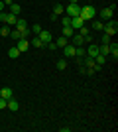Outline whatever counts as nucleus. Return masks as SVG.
Segmentation results:
<instances>
[{"instance_id": "nucleus-31", "label": "nucleus", "mask_w": 118, "mask_h": 132, "mask_svg": "<svg viewBox=\"0 0 118 132\" xmlns=\"http://www.w3.org/2000/svg\"><path fill=\"white\" fill-rule=\"evenodd\" d=\"M10 38H14V39H20V30H12V32H10Z\"/></svg>"}, {"instance_id": "nucleus-37", "label": "nucleus", "mask_w": 118, "mask_h": 132, "mask_svg": "<svg viewBox=\"0 0 118 132\" xmlns=\"http://www.w3.org/2000/svg\"><path fill=\"white\" fill-rule=\"evenodd\" d=\"M4 6H6V4L2 2V0H0V12H4Z\"/></svg>"}, {"instance_id": "nucleus-20", "label": "nucleus", "mask_w": 118, "mask_h": 132, "mask_svg": "<svg viewBox=\"0 0 118 132\" xmlns=\"http://www.w3.org/2000/svg\"><path fill=\"white\" fill-rule=\"evenodd\" d=\"M102 28H104V24L101 22V20H93V30H96V32H102Z\"/></svg>"}, {"instance_id": "nucleus-9", "label": "nucleus", "mask_w": 118, "mask_h": 132, "mask_svg": "<svg viewBox=\"0 0 118 132\" xmlns=\"http://www.w3.org/2000/svg\"><path fill=\"white\" fill-rule=\"evenodd\" d=\"M0 97L8 101V99H12V97H14V91H12L10 87H2V89H0Z\"/></svg>"}, {"instance_id": "nucleus-16", "label": "nucleus", "mask_w": 118, "mask_h": 132, "mask_svg": "<svg viewBox=\"0 0 118 132\" xmlns=\"http://www.w3.org/2000/svg\"><path fill=\"white\" fill-rule=\"evenodd\" d=\"M53 14H55V16L65 14V6H63V4H55V6H53Z\"/></svg>"}, {"instance_id": "nucleus-14", "label": "nucleus", "mask_w": 118, "mask_h": 132, "mask_svg": "<svg viewBox=\"0 0 118 132\" xmlns=\"http://www.w3.org/2000/svg\"><path fill=\"white\" fill-rule=\"evenodd\" d=\"M108 50H110V55L116 59V57H118V44H116V42H110V44H108Z\"/></svg>"}, {"instance_id": "nucleus-2", "label": "nucleus", "mask_w": 118, "mask_h": 132, "mask_svg": "<svg viewBox=\"0 0 118 132\" xmlns=\"http://www.w3.org/2000/svg\"><path fill=\"white\" fill-rule=\"evenodd\" d=\"M102 32L106 34V36H110V38H112L114 34H118V24H116V20H106L104 28H102Z\"/></svg>"}, {"instance_id": "nucleus-13", "label": "nucleus", "mask_w": 118, "mask_h": 132, "mask_svg": "<svg viewBox=\"0 0 118 132\" xmlns=\"http://www.w3.org/2000/svg\"><path fill=\"white\" fill-rule=\"evenodd\" d=\"M63 38H67V39H71V38H73V34H75V30H73V28H71V26H63Z\"/></svg>"}, {"instance_id": "nucleus-36", "label": "nucleus", "mask_w": 118, "mask_h": 132, "mask_svg": "<svg viewBox=\"0 0 118 132\" xmlns=\"http://www.w3.org/2000/svg\"><path fill=\"white\" fill-rule=\"evenodd\" d=\"M45 47H49L51 51H53V50H57V45H55V42H49V44H45Z\"/></svg>"}, {"instance_id": "nucleus-29", "label": "nucleus", "mask_w": 118, "mask_h": 132, "mask_svg": "<svg viewBox=\"0 0 118 132\" xmlns=\"http://www.w3.org/2000/svg\"><path fill=\"white\" fill-rule=\"evenodd\" d=\"M83 39H85V44H93V39H95V38H93V34H87V36H83Z\"/></svg>"}, {"instance_id": "nucleus-33", "label": "nucleus", "mask_w": 118, "mask_h": 132, "mask_svg": "<svg viewBox=\"0 0 118 132\" xmlns=\"http://www.w3.org/2000/svg\"><path fill=\"white\" fill-rule=\"evenodd\" d=\"M6 20H8V12H0V22L6 24Z\"/></svg>"}, {"instance_id": "nucleus-25", "label": "nucleus", "mask_w": 118, "mask_h": 132, "mask_svg": "<svg viewBox=\"0 0 118 132\" xmlns=\"http://www.w3.org/2000/svg\"><path fill=\"white\" fill-rule=\"evenodd\" d=\"M55 65H57V69H61V71H63V69L67 67V57H65V59H59V61L55 63Z\"/></svg>"}, {"instance_id": "nucleus-23", "label": "nucleus", "mask_w": 118, "mask_h": 132, "mask_svg": "<svg viewBox=\"0 0 118 132\" xmlns=\"http://www.w3.org/2000/svg\"><path fill=\"white\" fill-rule=\"evenodd\" d=\"M10 12H12V14H16V16H18V14L22 12V8H20V4H16V2H12V4H10Z\"/></svg>"}, {"instance_id": "nucleus-35", "label": "nucleus", "mask_w": 118, "mask_h": 132, "mask_svg": "<svg viewBox=\"0 0 118 132\" xmlns=\"http://www.w3.org/2000/svg\"><path fill=\"white\" fill-rule=\"evenodd\" d=\"M77 32L81 34V36H87V34H89V28H85V26H83L81 30H77Z\"/></svg>"}, {"instance_id": "nucleus-10", "label": "nucleus", "mask_w": 118, "mask_h": 132, "mask_svg": "<svg viewBox=\"0 0 118 132\" xmlns=\"http://www.w3.org/2000/svg\"><path fill=\"white\" fill-rule=\"evenodd\" d=\"M71 44H73L75 47H79V45H83V44H85L83 36H81V34H73V38H71Z\"/></svg>"}, {"instance_id": "nucleus-7", "label": "nucleus", "mask_w": 118, "mask_h": 132, "mask_svg": "<svg viewBox=\"0 0 118 132\" xmlns=\"http://www.w3.org/2000/svg\"><path fill=\"white\" fill-rule=\"evenodd\" d=\"M38 38L41 39L43 44H49V42H53V39H51V32H45L43 28H41V32L38 34Z\"/></svg>"}, {"instance_id": "nucleus-15", "label": "nucleus", "mask_w": 118, "mask_h": 132, "mask_svg": "<svg viewBox=\"0 0 118 132\" xmlns=\"http://www.w3.org/2000/svg\"><path fill=\"white\" fill-rule=\"evenodd\" d=\"M85 55H87V50H85L83 45H79V47H75V57H77V59H83Z\"/></svg>"}, {"instance_id": "nucleus-4", "label": "nucleus", "mask_w": 118, "mask_h": 132, "mask_svg": "<svg viewBox=\"0 0 118 132\" xmlns=\"http://www.w3.org/2000/svg\"><path fill=\"white\" fill-rule=\"evenodd\" d=\"M83 24H85V20L81 16H75V18H71V28H73L75 32H77V30H81V28H83Z\"/></svg>"}, {"instance_id": "nucleus-5", "label": "nucleus", "mask_w": 118, "mask_h": 132, "mask_svg": "<svg viewBox=\"0 0 118 132\" xmlns=\"http://www.w3.org/2000/svg\"><path fill=\"white\" fill-rule=\"evenodd\" d=\"M85 50H87V55H89V57L95 59L96 55H98V44H89V47H85Z\"/></svg>"}, {"instance_id": "nucleus-34", "label": "nucleus", "mask_w": 118, "mask_h": 132, "mask_svg": "<svg viewBox=\"0 0 118 132\" xmlns=\"http://www.w3.org/2000/svg\"><path fill=\"white\" fill-rule=\"evenodd\" d=\"M6 105H8V101L0 97V110H6Z\"/></svg>"}, {"instance_id": "nucleus-6", "label": "nucleus", "mask_w": 118, "mask_h": 132, "mask_svg": "<svg viewBox=\"0 0 118 132\" xmlns=\"http://www.w3.org/2000/svg\"><path fill=\"white\" fill-rule=\"evenodd\" d=\"M18 50H20V53H24V51H28L30 50V42L26 38H22V39H18V45H16Z\"/></svg>"}, {"instance_id": "nucleus-3", "label": "nucleus", "mask_w": 118, "mask_h": 132, "mask_svg": "<svg viewBox=\"0 0 118 132\" xmlns=\"http://www.w3.org/2000/svg\"><path fill=\"white\" fill-rule=\"evenodd\" d=\"M81 8H83V6H79V4H69L67 8H65V16H69V18L79 16V14H81Z\"/></svg>"}, {"instance_id": "nucleus-18", "label": "nucleus", "mask_w": 118, "mask_h": 132, "mask_svg": "<svg viewBox=\"0 0 118 132\" xmlns=\"http://www.w3.org/2000/svg\"><path fill=\"white\" fill-rule=\"evenodd\" d=\"M8 57H10V59L20 57V50H18V47H10V50H8Z\"/></svg>"}, {"instance_id": "nucleus-1", "label": "nucleus", "mask_w": 118, "mask_h": 132, "mask_svg": "<svg viewBox=\"0 0 118 132\" xmlns=\"http://www.w3.org/2000/svg\"><path fill=\"white\" fill-rule=\"evenodd\" d=\"M79 16L83 18V20H95L96 8H95V6H90V4H87V6H83V8H81V14H79Z\"/></svg>"}, {"instance_id": "nucleus-19", "label": "nucleus", "mask_w": 118, "mask_h": 132, "mask_svg": "<svg viewBox=\"0 0 118 132\" xmlns=\"http://www.w3.org/2000/svg\"><path fill=\"white\" fill-rule=\"evenodd\" d=\"M10 32H12L10 26H8V24H2V28H0V38H2V36H4V38H6V36H10Z\"/></svg>"}, {"instance_id": "nucleus-24", "label": "nucleus", "mask_w": 118, "mask_h": 132, "mask_svg": "<svg viewBox=\"0 0 118 132\" xmlns=\"http://www.w3.org/2000/svg\"><path fill=\"white\" fill-rule=\"evenodd\" d=\"M32 45H34V47H45V44H43V42H41V39L38 38V36H35V38H34V42H32Z\"/></svg>"}, {"instance_id": "nucleus-21", "label": "nucleus", "mask_w": 118, "mask_h": 132, "mask_svg": "<svg viewBox=\"0 0 118 132\" xmlns=\"http://www.w3.org/2000/svg\"><path fill=\"white\" fill-rule=\"evenodd\" d=\"M95 63H96V65H104V63H106V55H101V53H98V55H96V57H95Z\"/></svg>"}, {"instance_id": "nucleus-27", "label": "nucleus", "mask_w": 118, "mask_h": 132, "mask_svg": "<svg viewBox=\"0 0 118 132\" xmlns=\"http://www.w3.org/2000/svg\"><path fill=\"white\" fill-rule=\"evenodd\" d=\"M108 44H110V36L102 34V38H101V45H108Z\"/></svg>"}, {"instance_id": "nucleus-38", "label": "nucleus", "mask_w": 118, "mask_h": 132, "mask_svg": "<svg viewBox=\"0 0 118 132\" xmlns=\"http://www.w3.org/2000/svg\"><path fill=\"white\" fill-rule=\"evenodd\" d=\"M12 2H14V0H4V4H6V6H10Z\"/></svg>"}, {"instance_id": "nucleus-12", "label": "nucleus", "mask_w": 118, "mask_h": 132, "mask_svg": "<svg viewBox=\"0 0 118 132\" xmlns=\"http://www.w3.org/2000/svg\"><path fill=\"white\" fill-rule=\"evenodd\" d=\"M6 109H8V110H18V109H20V103H18V101L12 97V99H8V105H6Z\"/></svg>"}, {"instance_id": "nucleus-22", "label": "nucleus", "mask_w": 118, "mask_h": 132, "mask_svg": "<svg viewBox=\"0 0 118 132\" xmlns=\"http://www.w3.org/2000/svg\"><path fill=\"white\" fill-rule=\"evenodd\" d=\"M16 20H18V16H16V14L8 12V20H6V24H8V26H14V24H16Z\"/></svg>"}, {"instance_id": "nucleus-11", "label": "nucleus", "mask_w": 118, "mask_h": 132, "mask_svg": "<svg viewBox=\"0 0 118 132\" xmlns=\"http://www.w3.org/2000/svg\"><path fill=\"white\" fill-rule=\"evenodd\" d=\"M63 51H65V57H75V45L73 44H67L65 47H63Z\"/></svg>"}, {"instance_id": "nucleus-26", "label": "nucleus", "mask_w": 118, "mask_h": 132, "mask_svg": "<svg viewBox=\"0 0 118 132\" xmlns=\"http://www.w3.org/2000/svg\"><path fill=\"white\" fill-rule=\"evenodd\" d=\"M55 45H57V47H65V45H67V38H63V36H61V38L55 42Z\"/></svg>"}, {"instance_id": "nucleus-8", "label": "nucleus", "mask_w": 118, "mask_h": 132, "mask_svg": "<svg viewBox=\"0 0 118 132\" xmlns=\"http://www.w3.org/2000/svg\"><path fill=\"white\" fill-rule=\"evenodd\" d=\"M112 16H114V10H110V8H104V10H101V14H98L101 20H112Z\"/></svg>"}, {"instance_id": "nucleus-28", "label": "nucleus", "mask_w": 118, "mask_h": 132, "mask_svg": "<svg viewBox=\"0 0 118 132\" xmlns=\"http://www.w3.org/2000/svg\"><path fill=\"white\" fill-rule=\"evenodd\" d=\"M28 36H30V30H28V28L20 30V39H22V38H26V39H28Z\"/></svg>"}, {"instance_id": "nucleus-39", "label": "nucleus", "mask_w": 118, "mask_h": 132, "mask_svg": "<svg viewBox=\"0 0 118 132\" xmlns=\"http://www.w3.org/2000/svg\"><path fill=\"white\" fill-rule=\"evenodd\" d=\"M69 4H79V0H71V2H69Z\"/></svg>"}, {"instance_id": "nucleus-30", "label": "nucleus", "mask_w": 118, "mask_h": 132, "mask_svg": "<svg viewBox=\"0 0 118 132\" xmlns=\"http://www.w3.org/2000/svg\"><path fill=\"white\" fill-rule=\"evenodd\" d=\"M61 24H63V26H71V18H69V16H63L61 18Z\"/></svg>"}, {"instance_id": "nucleus-32", "label": "nucleus", "mask_w": 118, "mask_h": 132, "mask_svg": "<svg viewBox=\"0 0 118 132\" xmlns=\"http://www.w3.org/2000/svg\"><path fill=\"white\" fill-rule=\"evenodd\" d=\"M30 32H34L35 36H38V34L41 32V26H39V24H34V28H32V30H30Z\"/></svg>"}, {"instance_id": "nucleus-17", "label": "nucleus", "mask_w": 118, "mask_h": 132, "mask_svg": "<svg viewBox=\"0 0 118 132\" xmlns=\"http://www.w3.org/2000/svg\"><path fill=\"white\" fill-rule=\"evenodd\" d=\"M14 26H16V30H24V28H28V22H26L24 18H18Z\"/></svg>"}]
</instances>
